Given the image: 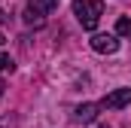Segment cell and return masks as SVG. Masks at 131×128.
<instances>
[{"label": "cell", "mask_w": 131, "mask_h": 128, "mask_svg": "<svg viewBox=\"0 0 131 128\" xmlns=\"http://www.w3.org/2000/svg\"><path fill=\"white\" fill-rule=\"evenodd\" d=\"M131 104V89H116L101 101V110H122Z\"/></svg>", "instance_id": "cell-4"}, {"label": "cell", "mask_w": 131, "mask_h": 128, "mask_svg": "<svg viewBox=\"0 0 131 128\" xmlns=\"http://www.w3.org/2000/svg\"><path fill=\"white\" fill-rule=\"evenodd\" d=\"M89 43H92V49H95L98 55H113V52L119 49V40H116V34H95Z\"/></svg>", "instance_id": "cell-3"}, {"label": "cell", "mask_w": 131, "mask_h": 128, "mask_svg": "<svg viewBox=\"0 0 131 128\" xmlns=\"http://www.w3.org/2000/svg\"><path fill=\"white\" fill-rule=\"evenodd\" d=\"M0 95H3V82H0Z\"/></svg>", "instance_id": "cell-9"}, {"label": "cell", "mask_w": 131, "mask_h": 128, "mask_svg": "<svg viewBox=\"0 0 131 128\" xmlns=\"http://www.w3.org/2000/svg\"><path fill=\"white\" fill-rule=\"evenodd\" d=\"M101 113V104H79L76 110H73V122H79V125H89V122H95Z\"/></svg>", "instance_id": "cell-5"}, {"label": "cell", "mask_w": 131, "mask_h": 128, "mask_svg": "<svg viewBox=\"0 0 131 128\" xmlns=\"http://www.w3.org/2000/svg\"><path fill=\"white\" fill-rule=\"evenodd\" d=\"M55 9H58V0H28V6H25V25L40 28L46 22V15L55 12Z\"/></svg>", "instance_id": "cell-2"}, {"label": "cell", "mask_w": 131, "mask_h": 128, "mask_svg": "<svg viewBox=\"0 0 131 128\" xmlns=\"http://www.w3.org/2000/svg\"><path fill=\"white\" fill-rule=\"evenodd\" d=\"M3 43H6V37H3V34H0V46H3Z\"/></svg>", "instance_id": "cell-8"}, {"label": "cell", "mask_w": 131, "mask_h": 128, "mask_svg": "<svg viewBox=\"0 0 131 128\" xmlns=\"http://www.w3.org/2000/svg\"><path fill=\"white\" fill-rule=\"evenodd\" d=\"M12 70H15V61L9 55H0V73H12Z\"/></svg>", "instance_id": "cell-7"}, {"label": "cell", "mask_w": 131, "mask_h": 128, "mask_svg": "<svg viewBox=\"0 0 131 128\" xmlns=\"http://www.w3.org/2000/svg\"><path fill=\"white\" fill-rule=\"evenodd\" d=\"M116 37H128L131 40V18L128 15H122V18L116 22Z\"/></svg>", "instance_id": "cell-6"}, {"label": "cell", "mask_w": 131, "mask_h": 128, "mask_svg": "<svg viewBox=\"0 0 131 128\" xmlns=\"http://www.w3.org/2000/svg\"><path fill=\"white\" fill-rule=\"evenodd\" d=\"M73 15L85 31H95L104 15V0H73Z\"/></svg>", "instance_id": "cell-1"}, {"label": "cell", "mask_w": 131, "mask_h": 128, "mask_svg": "<svg viewBox=\"0 0 131 128\" xmlns=\"http://www.w3.org/2000/svg\"><path fill=\"white\" fill-rule=\"evenodd\" d=\"M98 128H110V125H98Z\"/></svg>", "instance_id": "cell-10"}]
</instances>
